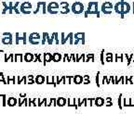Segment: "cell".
<instances>
[{
	"instance_id": "6da1fadb",
	"label": "cell",
	"mask_w": 134,
	"mask_h": 125,
	"mask_svg": "<svg viewBox=\"0 0 134 125\" xmlns=\"http://www.w3.org/2000/svg\"><path fill=\"white\" fill-rule=\"evenodd\" d=\"M72 11L75 14H80L84 11V6L80 2H75L72 7Z\"/></svg>"
},
{
	"instance_id": "7a4b0ae2",
	"label": "cell",
	"mask_w": 134,
	"mask_h": 125,
	"mask_svg": "<svg viewBox=\"0 0 134 125\" xmlns=\"http://www.w3.org/2000/svg\"><path fill=\"white\" fill-rule=\"evenodd\" d=\"M97 7H98V4L96 2H91V3H89V5H88V11L89 13H92V14L98 13Z\"/></svg>"
},
{
	"instance_id": "3957f363",
	"label": "cell",
	"mask_w": 134,
	"mask_h": 125,
	"mask_svg": "<svg viewBox=\"0 0 134 125\" xmlns=\"http://www.w3.org/2000/svg\"><path fill=\"white\" fill-rule=\"evenodd\" d=\"M113 7H112V5H111V3L109 2H106L105 4H103V6H102V11L104 13H107V14H109L108 12V10L107 9H111Z\"/></svg>"
},
{
	"instance_id": "277c9868",
	"label": "cell",
	"mask_w": 134,
	"mask_h": 125,
	"mask_svg": "<svg viewBox=\"0 0 134 125\" xmlns=\"http://www.w3.org/2000/svg\"><path fill=\"white\" fill-rule=\"evenodd\" d=\"M61 59V54H59V53H55V54L52 55V60H53V61L58 62V61H60Z\"/></svg>"
},
{
	"instance_id": "5b68a950",
	"label": "cell",
	"mask_w": 134,
	"mask_h": 125,
	"mask_svg": "<svg viewBox=\"0 0 134 125\" xmlns=\"http://www.w3.org/2000/svg\"><path fill=\"white\" fill-rule=\"evenodd\" d=\"M82 81H83V78H82L81 76H79V75L74 76V83H75L79 84V83H82Z\"/></svg>"
},
{
	"instance_id": "8992f818",
	"label": "cell",
	"mask_w": 134,
	"mask_h": 125,
	"mask_svg": "<svg viewBox=\"0 0 134 125\" xmlns=\"http://www.w3.org/2000/svg\"><path fill=\"white\" fill-rule=\"evenodd\" d=\"M24 59L26 60V61H32V60H33V55H32V54L27 53V54L25 55Z\"/></svg>"
},
{
	"instance_id": "52a82bcc",
	"label": "cell",
	"mask_w": 134,
	"mask_h": 125,
	"mask_svg": "<svg viewBox=\"0 0 134 125\" xmlns=\"http://www.w3.org/2000/svg\"><path fill=\"white\" fill-rule=\"evenodd\" d=\"M45 60L46 61H51L52 60V54H50V53L45 54Z\"/></svg>"
},
{
	"instance_id": "ba28073f",
	"label": "cell",
	"mask_w": 134,
	"mask_h": 125,
	"mask_svg": "<svg viewBox=\"0 0 134 125\" xmlns=\"http://www.w3.org/2000/svg\"><path fill=\"white\" fill-rule=\"evenodd\" d=\"M44 81H45V78L43 76H37V83H44Z\"/></svg>"
},
{
	"instance_id": "9c48e42d",
	"label": "cell",
	"mask_w": 134,
	"mask_h": 125,
	"mask_svg": "<svg viewBox=\"0 0 134 125\" xmlns=\"http://www.w3.org/2000/svg\"><path fill=\"white\" fill-rule=\"evenodd\" d=\"M103 103H104V100L102 99V98H97L96 99V105L97 106H102Z\"/></svg>"
},
{
	"instance_id": "30bf717a",
	"label": "cell",
	"mask_w": 134,
	"mask_h": 125,
	"mask_svg": "<svg viewBox=\"0 0 134 125\" xmlns=\"http://www.w3.org/2000/svg\"><path fill=\"white\" fill-rule=\"evenodd\" d=\"M65 103V99L64 98H60L58 100V106H63Z\"/></svg>"
},
{
	"instance_id": "8fae6325",
	"label": "cell",
	"mask_w": 134,
	"mask_h": 125,
	"mask_svg": "<svg viewBox=\"0 0 134 125\" xmlns=\"http://www.w3.org/2000/svg\"><path fill=\"white\" fill-rule=\"evenodd\" d=\"M9 105H10V106H13V105H15L16 100L14 99V98H10V99L9 100Z\"/></svg>"
}]
</instances>
